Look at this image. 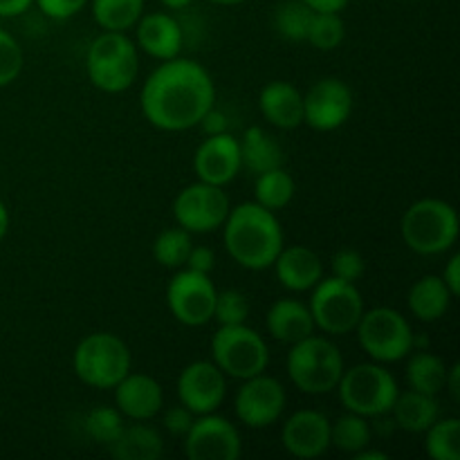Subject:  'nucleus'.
Returning <instances> with one entry per match:
<instances>
[{
  "mask_svg": "<svg viewBox=\"0 0 460 460\" xmlns=\"http://www.w3.org/2000/svg\"><path fill=\"white\" fill-rule=\"evenodd\" d=\"M454 295L445 281L436 274H427V277L418 279L411 286L407 296L409 310L416 319L425 323H434L447 314L449 305H452Z\"/></svg>",
  "mask_w": 460,
  "mask_h": 460,
  "instance_id": "nucleus-25",
  "label": "nucleus"
},
{
  "mask_svg": "<svg viewBox=\"0 0 460 460\" xmlns=\"http://www.w3.org/2000/svg\"><path fill=\"white\" fill-rule=\"evenodd\" d=\"M308 308L314 328L326 335H349L362 319L364 299L355 283L337 277H322V281L313 288Z\"/></svg>",
  "mask_w": 460,
  "mask_h": 460,
  "instance_id": "nucleus-9",
  "label": "nucleus"
},
{
  "mask_svg": "<svg viewBox=\"0 0 460 460\" xmlns=\"http://www.w3.org/2000/svg\"><path fill=\"white\" fill-rule=\"evenodd\" d=\"M85 72L94 88L111 94L124 93L137 79V48L124 31H102L85 52Z\"/></svg>",
  "mask_w": 460,
  "mask_h": 460,
  "instance_id": "nucleus-5",
  "label": "nucleus"
},
{
  "mask_svg": "<svg viewBox=\"0 0 460 460\" xmlns=\"http://www.w3.org/2000/svg\"><path fill=\"white\" fill-rule=\"evenodd\" d=\"M458 214L440 198L416 200L400 220L404 245L420 256H438L456 245Z\"/></svg>",
  "mask_w": 460,
  "mask_h": 460,
  "instance_id": "nucleus-3",
  "label": "nucleus"
},
{
  "mask_svg": "<svg viewBox=\"0 0 460 460\" xmlns=\"http://www.w3.org/2000/svg\"><path fill=\"white\" fill-rule=\"evenodd\" d=\"M272 268L281 286L290 292L313 290L323 277L322 259L317 256V252L305 245H283Z\"/></svg>",
  "mask_w": 460,
  "mask_h": 460,
  "instance_id": "nucleus-21",
  "label": "nucleus"
},
{
  "mask_svg": "<svg viewBox=\"0 0 460 460\" xmlns=\"http://www.w3.org/2000/svg\"><path fill=\"white\" fill-rule=\"evenodd\" d=\"M243 452L236 425L218 413H205L193 420L184 434V454L189 460H238Z\"/></svg>",
  "mask_w": 460,
  "mask_h": 460,
  "instance_id": "nucleus-14",
  "label": "nucleus"
},
{
  "mask_svg": "<svg viewBox=\"0 0 460 460\" xmlns=\"http://www.w3.org/2000/svg\"><path fill=\"white\" fill-rule=\"evenodd\" d=\"M346 411L364 418L389 416L400 389L395 377L382 364H358L344 368L337 385Z\"/></svg>",
  "mask_w": 460,
  "mask_h": 460,
  "instance_id": "nucleus-7",
  "label": "nucleus"
},
{
  "mask_svg": "<svg viewBox=\"0 0 460 460\" xmlns=\"http://www.w3.org/2000/svg\"><path fill=\"white\" fill-rule=\"evenodd\" d=\"M76 377L93 389H115L130 373L133 358L112 332H93L76 344L72 358Z\"/></svg>",
  "mask_w": 460,
  "mask_h": 460,
  "instance_id": "nucleus-6",
  "label": "nucleus"
},
{
  "mask_svg": "<svg viewBox=\"0 0 460 460\" xmlns=\"http://www.w3.org/2000/svg\"><path fill=\"white\" fill-rule=\"evenodd\" d=\"M216 286L209 274L182 270L166 286V305L180 323L189 328H200L214 319Z\"/></svg>",
  "mask_w": 460,
  "mask_h": 460,
  "instance_id": "nucleus-12",
  "label": "nucleus"
},
{
  "mask_svg": "<svg viewBox=\"0 0 460 460\" xmlns=\"http://www.w3.org/2000/svg\"><path fill=\"white\" fill-rule=\"evenodd\" d=\"M193 169H196L198 180H202V182L225 187L243 169L241 144L229 133L209 135L193 155Z\"/></svg>",
  "mask_w": 460,
  "mask_h": 460,
  "instance_id": "nucleus-18",
  "label": "nucleus"
},
{
  "mask_svg": "<svg viewBox=\"0 0 460 460\" xmlns=\"http://www.w3.org/2000/svg\"><path fill=\"white\" fill-rule=\"evenodd\" d=\"M268 332L277 341L283 344H295V341L304 340V337L313 335L314 322L310 308L296 299H279L270 305L268 317Z\"/></svg>",
  "mask_w": 460,
  "mask_h": 460,
  "instance_id": "nucleus-23",
  "label": "nucleus"
},
{
  "mask_svg": "<svg viewBox=\"0 0 460 460\" xmlns=\"http://www.w3.org/2000/svg\"><path fill=\"white\" fill-rule=\"evenodd\" d=\"M425 452L434 460H460V420L438 418L425 431Z\"/></svg>",
  "mask_w": 460,
  "mask_h": 460,
  "instance_id": "nucleus-33",
  "label": "nucleus"
},
{
  "mask_svg": "<svg viewBox=\"0 0 460 460\" xmlns=\"http://www.w3.org/2000/svg\"><path fill=\"white\" fill-rule=\"evenodd\" d=\"M162 4H164L166 9H171V12H180V9L189 7V4L193 3V0H160Z\"/></svg>",
  "mask_w": 460,
  "mask_h": 460,
  "instance_id": "nucleus-50",
  "label": "nucleus"
},
{
  "mask_svg": "<svg viewBox=\"0 0 460 460\" xmlns=\"http://www.w3.org/2000/svg\"><path fill=\"white\" fill-rule=\"evenodd\" d=\"M313 12H328V13H340L349 7L350 0H304Z\"/></svg>",
  "mask_w": 460,
  "mask_h": 460,
  "instance_id": "nucleus-46",
  "label": "nucleus"
},
{
  "mask_svg": "<svg viewBox=\"0 0 460 460\" xmlns=\"http://www.w3.org/2000/svg\"><path fill=\"white\" fill-rule=\"evenodd\" d=\"M281 443L295 458H319L331 447V420L322 411L301 409L286 420L281 429Z\"/></svg>",
  "mask_w": 460,
  "mask_h": 460,
  "instance_id": "nucleus-17",
  "label": "nucleus"
},
{
  "mask_svg": "<svg viewBox=\"0 0 460 460\" xmlns=\"http://www.w3.org/2000/svg\"><path fill=\"white\" fill-rule=\"evenodd\" d=\"M229 209L232 205H229L227 191L202 180L184 187L173 200L175 223L189 234L216 232L225 225Z\"/></svg>",
  "mask_w": 460,
  "mask_h": 460,
  "instance_id": "nucleus-11",
  "label": "nucleus"
},
{
  "mask_svg": "<svg viewBox=\"0 0 460 460\" xmlns=\"http://www.w3.org/2000/svg\"><path fill=\"white\" fill-rule=\"evenodd\" d=\"M313 16L314 12L304 0H283L277 7V12H274V30L286 40L305 43Z\"/></svg>",
  "mask_w": 460,
  "mask_h": 460,
  "instance_id": "nucleus-32",
  "label": "nucleus"
},
{
  "mask_svg": "<svg viewBox=\"0 0 460 460\" xmlns=\"http://www.w3.org/2000/svg\"><path fill=\"white\" fill-rule=\"evenodd\" d=\"M85 434L94 440V443L108 445L115 443L119 438V434L124 431V416L119 413L117 407H94L93 411L85 416Z\"/></svg>",
  "mask_w": 460,
  "mask_h": 460,
  "instance_id": "nucleus-36",
  "label": "nucleus"
},
{
  "mask_svg": "<svg viewBox=\"0 0 460 460\" xmlns=\"http://www.w3.org/2000/svg\"><path fill=\"white\" fill-rule=\"evenodd\" d=\"M238 144H241L243 166L256 175L279 169V166H283V160H286L283 146L277 142V137L261 128V126H250L245 135H243V139H238Z\"/></svg>",
  "mask_w": 460,
  "mask_h": 460,
  "instance_id": "nucleus-26",
  "label": "nucleus"
},
{
  "mask_svg": "<svg viewBox=\"0 0 460 460\" xmlns=\"http://www.w3.org/2000/svg\"><path fill=\"white\" fill-rule=\"evenodd\" d=\"M7 229H9V211L4 207V202L0 200V241L7 236Z\"/></svg>",
  "mask_w": 460,
  "mask_h": 460,
  "instance_id": "nucleus-49",
  "label": "nucleus"
},
{
  "mask_svg": "<svg viewBox=\"0 0 460 460\" xmlns=\"http://www.w3.org/2000/svg\"><path fill=\"white\" fill-rule=\"evenodd\" d=\"M178 398L193 416L218 411L227 398V376L214 362H191L178 377Z\"/></svg>",
  "mask_w": 460,
  "mask_h": 460,
  "instance_id": "nucleus-16",
  "label": "nucleus"
},
{
  "mask_svg": "<svg viewBox=\"0 0 460 460\" xmlns=\"http://www.w3.org/2000/svg\"><path fill=\"white\" fill-rule=\"evenodd\" d=\"M290 346L288 376L296 389L308 395H326L337 389L346 367L341 350L331 340L313 332Z\"/></svg>",
  "mask_w": 460,
  "mask_h": 460,
  "instance_id": "nucleus-4",
  "label": "nucleus"
},
{
  "mask_svg": "<svg viewBox=\"0 0 460 460\" xmlns=\"http://www.w3.org/2000/svg\"><path fill=\"white\" fill-rule=\"evenodd\" d=\"M259 108L265 119L281 130L304 124V93L290 81H270L261 90Z\"/></svg>",
  "mask_w": 460,
  "mask_h": 460,
  "instance_id": "nucleus-22",
  "label": "nucleus"
},
{
  "mask_svg": "<svg viewBox=\"0 0 460 460\" xmlns=\"http://www.w3.org/2000/svg\"><path fill=\"white\" fill-rule=\"evenodd\" d=\"M205 128L207 135H218V133H227V117H225V112L216 111V108H211L209 112H207L205 117L200 119V124Z\"/></svg>",
  "mask_w": 460,
  "mask_h": 460,
  "instance_id": "nucleus-44",
  "label": "nucleus"
},
{
  "mask_svg": "<svg viewBox=\"0 0 460 460\" xmlns=\"http://www.w3.org/2000/svg\"><path fill=\"white\" fill-rule=\"evenodd\" d=\"M108 452L119 460H160L164 454V440L153 427L135 422L124 427L119 438L108 445Z\"/></svg>",
  "mask_w": 460,
  "mask_h": 460,
  "instance_id": "nucleus-27",
  "label": "nucleus"
},
{
  "mask_svg": "<svg viewBox=\"0 0 460 460\" xmlns=\"http://www.w3.org/2000/svg\"><path fill=\"white\" fill-rule=\"evenodd\" d=\"M250 317V301L238 290H223L216 295L214 319L220 326H238Z\"/></svg>",
  "mask_w": 460,
  "mask_h": 460,
  "instance_id": "nucleus-37",
  "label": "nucleus"
},
{
  "mask_svg": "<svg viewBox=\"0 0 460 460\" xmlns=\"http://www.w3.org/2000/svg\"><path fill=\"white\" fill-rule=\"evenodd\" d=\"M191 234L182 227L164 229L153 243V256L162 268L178 270L187 263V256L191 252Z\"/></svg>",
  "mask_w": 460,
  "mask_h": 460,
  "instance_id": "nucleus-34",
  "label": "nucleus"
},
{
  "mask_svg": "<svg viewBox=\"0 0 460 460\" xmlns=\"http://www.w3.org/2000/svg\"><path fill=\"white\" fill-rule=\"evenodd\" d=\"M34 0H0V18H13L25 13Z\"/></svg>",
  "mask_w": 460,
  "mask_h": 460,
  "instance_id": "nucleus-45",
  "label": "nucleus"
},
{
  "mask_svg": "<svg viewBox=\"0 0 460 460\" xmlns=\"http://www.w3.org/2000/svg\"><path fill=\"white\" fill-rule=\"evenodd\" d=\"M211 362L227 377L247 380L265 373L270 364V349L263 337L247 323L220 326L211 337Z\"/></svg>",
  "mask_w": 460,
  "mask_h": 460,
  "instance_id": "nucleus-8",
  "label": "nucleus"
},
{
  "mask_svg": "<svg viewBox=\"0 0 460 460\" xmlns=\"http://www.w3.org/2000/svg\"><path fill=\"white\" fill-rule=\"evenodd\" d=\"M45 16L54 21H66V18L76 16L90 0H34Z\"/></svg>",
  "mask_w": 460,
  "mask_h": 460,
  "instance_id": "nucleus-40",
  "label": "nucleus"
},
{
  "mask_svg": "<svg viewBox=\"0 0 460 460\" xmlns=\"http://www.w3.org/2000/svg\"><path fill=\"white\" fill-rule=\"evenodd\" d=\"M391 418L398 429L409 431V434H425L440 418V404L436 395L409 389L398 394L391 407Z\"/></svg>",
  "mask_w": 460,
  "mask_h": 460,
  "instance_id": "nucleus-24",
  "label": "nucleus"
},
{
  "mask_svg": "<svg viewBox=\"0 0 460 460\" xmlns=\"http://www.w3.org/2000/svg\"><path fill=\"white\" fill-rule=\"evenodd\" d=\"M22 63H25V57L18 40L0 27V88L13 84L21 76Z\"/></svg>",
  "mask_w": 460,
  "mask_h": 460,
  "instance_id": "nucleus-38",
  "label": "nucleus"
},
{
  "mask_svg": "<svg viewBox=\"0 0 460 460\" xmlns=\"http://www.w3.org/2000/svg\"><path fill=\"white\" fill-rule=\"evenodd\" d=\"M445 389H449L454 402L460 400V364H454L452 368H447V377H445Z\"/></svg>",
  "mask_w": 460,
  "mask_h": 460,
  "instance_id": "nucleus-47",
  "label": "nucleus"
},
{
  "mask_svg": "<svg viewBox=\"0 0 460 460\" xmlns=\"http://www.w3.org/2000/svg\"><path fill=\"white\" fill-rule=\"evenodd\" d=\"M295 191H296L295 178H292L283 166L256 175L254 202H259V205L265 207V209L279 211L283 209V207H288L292 202V198H295Z\"/></svg>",
  "mask_w": 460,
  "mask_h": 460,
  "instance_id": "nucleus-29",
  "label": "nucleus"
},
{
  "mask_svg": "<svg viewBox=\"0 0 460 460\" xmlns=\"http://www.w3.org/2000/svg\"><path fill=\"white\" fill-rule=\"evenodd\" d=\"M94 22L103 31H126L137 25L144 13V0H90Z\"/></svg>",
  "mask_w": 460,
  "mask_h": 460,
  "instance_id": "nucleus-30",
  "label": "nucleus"
},
{
  "mask_svg": "<svg viewBox=\"0 0 460 460\" xmlns=\"http://www.w3.org/2000/svg\"><path fill=\"white\" fill-rule=\"evenodd\" d=\"M227 254L245 270H268L283 250V229L274 211L259 202H243L229 209L223 225Z\"/></svg>",
  "mask_w": 460,
  "mask_h": 460,
  "instance_id": "nucleus-2",
  "label": "nucleus"
},
{
  "mask_svg": "<svg viewBox=\"0 0 460 460\" xmlns=\"http://www.w3.org/2000/svg\"><path fill=\"white\" fill-rule=\"evenodd\" d=\"M115 404L121 416L135 422H146L164 407V391L155 377L146 373H128L115 386Z\"/></svg>",
  "mask_w": 460,
  "mask_h": 460,
  "instance_id": "nucleus-19",
  "label": "nucleus"
},
{
  "mask_svg": "<svg viewBox=\"0 0 460 460\" xmlns=\"http://www.w3.org/2000/svg\"><path fill=\"white\" fill-rule=\"evenodd\" d=\"M331 268H332V277L344 279V281H350V283H355L358 279H362L364 272H367L364 256L359 254L358 250H350V247H346V250H340L332 254Z\"/></svg>",
  "mask_w": 460,
  "mask_h": 460,
  "instance_id": "nucleus-39",
  "label": "nucleus"
},
{
  "mask_svg": "<svg viewBox=\"0 0 460 460\" xmlns=\"http://www.w3.org/2000/svg\"><path fill=\"white\" fill-rule=\"evenodd\" d=\"M440 279H443L445 286L449 288V292H452L454 296L460 295V254L449 256L447 265H445L443 270V277Z\"/></svg>",
  "mask_w": 460,
  "mask_h": 460,
  "instance_id": "nucleus-43",
  "label": "nucleus"
},
{
  "mask_svg": "<svg viewBox=\"0 0 460 460\" xmlns=\"http://www.w3.org/2000/svg\"><path fill=\"white\" fill-rule=\"evenodd\" d=\"M187 265L189 270H193V272H200V274H211V270L216 268V254L214 250H209V247H191V252H189L187 256Z\"/></svg>",
  "mask_w": 460,
  "mask_h": 460,
  "instance_id": "nucleus-42",
  "label": "nucleus"
},
{
  "mask_svg": "<svg viewBox=\"0 0 460 460\" xmlns=\"http://www.w3.org/2000/svg\"><path fill=\"white\" fill-rule=\"evenodd\" d=\"M371 443V425L368 418L358 413H346L337 418L335 425L331 422V445H335L344 454H358Z\"/></svg>",
  "mask_w": 460,
  "mask_h": 460,
  "instance_id": "nucleus-31",
  "label": "nucleus"
},
{
  "mask_svg": "<svg viewBox=\"0 0 460 460\" xmlns=\"http://www.w3.org/2000/svg\"><path fill=\"white\" fill-rule=\"evenodd\" d=\"M353 90L335 76L319 79L304 94V124L319 133L341 128L353 115Z\"/></svg>",
  "mask_w": 460,
  "mask_h": 460,
  "instance_id": "nucleus-13",
  "label": "nucleus"
},
{
  "mask_svg": "<svg viewBox=\"0 0 460 460\" xmlns=\"http://www.w3.org/2000/svg\"><path fill=\"white\" fill-rule=\"evenodd\" d=\"M238 420L250 429H265L274 425L286 411V389L277 377L259 373L254 377L243 380L234 400Z\"/></svg>",
  "mask_w": 460,
  "mask_h": 460,
  "instance_id": "nucleus-15",
  "label": "nucleus"
},
{
  "mask_svg": "<svg viewBox=\"0 0 460 460\" xmlns=\"http://www.w3.org/2000/svg\"><path fill=\"white\" fill-rule=\"evenodd\" d=\"M137 45L157 61H169L180 54L184 45V31L180 22L166 12L146 13L137 21Z\"/></svg>",
  "mask_w": 460,
  "mask_h": 460,
  "instance_id": "nucleus-20",
  "label": "nucleus"
},
{
  "mask_svg": "<svg viewBox=\"0 0 460 460\" xmlns=\"http://www.w3.org/2000/svg\"><path fill=\"white\" fill-rule=\"evenodd\" d=\"M411 358L407 362V385L409 389L420 391V394L438 395L445 389V377H447V364L438 355L429 350H411Z\"/></svg>",
  "mask_w": 460,
  "mask_h": 460,
  "instance_id": "nucleus-28",
  "label": "nucleus"
},
{
  "mask_svg": "<svg viewBox=\"0 0 460 460\" xmlns=\"http://www.w3.org/2000/svg\"><path fill=\"white\" fill-rule=\"evenodd\" d=\"M196 416L189 411L184 404H178V407H171L169 411L164 413V427L166 431H171L173 436H184L189 431V427L193 425Z\"/></svg>",
  "mask_w": 460,
  "mask_h": 460,
  "instance_id": "nucleus-41",
  "label": "nucleus"
},
{
  "mask_svg": "<svg viewBox=\"0 0 460 460\" xmlns=\"http://www.w3.org/2000/svg\"><path fill=\"white\" fill-rule=\"evenodd\" d=\"M344 36L346 25L344 21H341L340 13L314 12L313 22H310L308 27V36H305V43L322 49V52H331V49L340 48Z\"/></svg>",
  "mask_w": 460,
  "mask_h": 460,
  "instance_id": "nucleus-35",
  "label": "nucleus"
},
{
  "mask_svg": "<svg viewBox=\"0 0 460 460\" xmlns=\"http://www.w3.org/2000/svg\"><path fill=\"white\" fill-rule=\"evenodd\" d=\"M142 112L160 130H189L214 108L216 85L209 72L191 58L162 61L142 88Z\"/></svg>",
  "mask_w": 460,
  "mask_h": 460,
  "instance_id": "nucleus-1",
  "label": "nucleus"
},
{
  "mask_svg": "<svg viewBox=\"0 0 460 460\" xmlns=\"http://www.w3.org/2000/svg\"><path fill=\"white\" fill-rule=\"evenodd\" d=\"M209 3L220 4V7H236V4H243L245 0H209Z\"/></svg>",
  "mask_w": 460,
  "mask_h": 460,
  "instance_id": "nucleus-51",
  "label": "nucleus"
},
{
  "mask_svg": "<svg viewBox=\"0 0 460 460\" xmlns=\"http://www.w3.org/2000/svg\"><path fill=\"white\" fill-rule=\"evenodd\" d=\"M358 340L364 353L380 364H394L413 350V331L407 317L394 308L364 310L358 323Z\"/></svg>",
  "mask_w": 460,
  "mask_h": 460,
  "instance_id": "nucleus-10",
  "label": "nucleus"
},
{
  "mask_svg": "<svg viewBox=\"0 0 460 460\" xmlns=\"http://www.w3.org/2000/svg\"><path fill=\"white\" fill-rule=\"evenodd\" d=\"M353 456L358 460H389V456H386L385 452H376V449H368V447H364L362 452L353 454Z\"/></svg>",
  "mask_w": 460,
  "mask_h": 460,
  "instance_id": "nucleus-48",
  "label": "nucleus"
}]
</instances>
